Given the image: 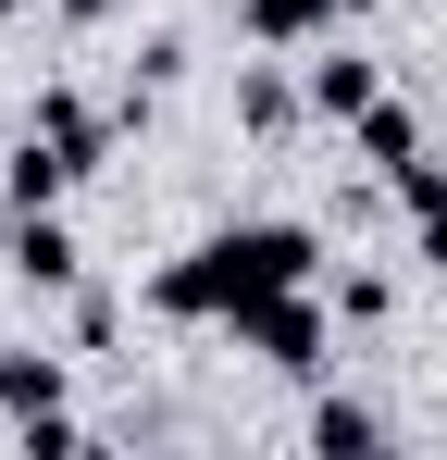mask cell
<instances>
[{
  "label": "cell",
  "instance_id": "obj_1",
  "mask_svg": "<svg viewBox=\"0 0 447 460\" xmlns=\"http://www.w3.org/2000/svg\"><path fill=\"white\" fill-rule=\"evenodd\" d=\"M311 261H323L311 225L249 212V225H212L199 249H174V261L149 274V311H162V323H236V311L274 299V287H311Z\"/></svg>",
  "mask_w": 447,
  "mask_h": 460
},
{
  "label": "cell",
  "instance_id": "obj_2",
  "mask_svg": "<svg viewBox=\"0 0 447 460\" xmlns=\"http://www.w3.org/2000/svg\"><path fill=\"white\" fill-rule=\"evenodd\" d=\"M224 336H236V349H261L274 374H323V361H336V323H323V299H311V287H274V299H249Z\"/></svg>",
  "mask_w": 447,
  "mask_h": 460
},
{
  "label": "cell",
  "instance_id": "obj_3",
  "mask_svg": "<svg viewBox=\"0 0 447 460\" xmlns=\"http://www.w3.org/2000/svg\"><path fill=\"white\" fill-rule=\"evenodd\" d=\"M13 274H25L38 299H74V287H87V249L63 236V212H13Z\"/></svg>",
  "mask_w": 447,
  "mask_h": 460
},
{
  "label": "cell",
  "instance_id": "obj_4",
  "mask_svg": "<svg viewBox=\"0 0 447 460\" xmlns=\"http://www.w3.org/2000/svg\"><path fill=\"white\" fill-rule=\"evenodd\" d=\"M298 87H311V125H361L372 100H385V63H361V50H323V63H298Z\"/></svg>",
  "mask_w": 447,
  "mask_h": 460
},
{
  "label": "cell",
  "instance_id": "obj_5",
  "mask_svg": "<svg viewBox=\"0 0 447 460\" xmlns=\"http://www.w3.org/2000/svg\"><path fill=\"white\" fill-rule=\"evenodd\" d=\"M25 137H50V150L74 162V174H100V162H112V125H100V112H87L74 87H38V112H25Z\"/></svg>",
  "mask_w": 447,
  "mask_h": 460
},
{
  "label": "cell",
  "instance_id": "obj_6",
  "mask_svg": "<svg viewBox=\"0 0 447 460\" xmlns=\"http://www.w3.org/2000/svg\"><path fill=\"white\" fill-rule=\"evenodd\" d=\"M63 361H50V349H0V423H13V436H25V423H50V411H63Z\"/></svg>",
  "mask_w": 447,
  "mask_h": 460
},
{
  "label": "cell",
  "instance_id": "obj_7",
  "mask_svg": "<svg viewBox=\"0 0 447 460\" xmlns=\"http://www.w3.org/2000/svg\"><path fill=\"white\" fill-rule=\"evenodd\" d=\"M336 13H348V0H236V25H249L261 50H323Z\"/></svg>",
  "mask_w": 447,
  "mask_h": 460
},
{
  "label": "cell",
  "instance_id": "obj_8",
  "mask_svg": "<svg viewBox=\"0 0 447 460\" xmlns=\"http://www.w3.org/2000/svg\"><path fill=\"white\" fill-rule=\"evenodd\" d=\"M74 187H87V174H74V162L50 150V137H25V150L0 162V199H13V212H63Z\"/></svg>",
  "mask_w": 447,
  "mask_h": 460
},
{
  "label": "cell",
  "instance_id": "obj_9",
  "mask_svg": "<svg viewBox=\"0 0 447 460\" xmlns=\"http://www.w3.org/2000/svg\"><path fill=\"white\" fill-rule=\"evenodd\" d=\"M298 112H311V87H298V75H274V63H236V125H249V137H286Z\"/></svg>",
  "mask_w": 447,
  "mask_h": 460
},
{
  "label": "cell",
  "instance_id": "obj_10",
  "mask_svg": "<svg viewBox=\"0 0 447 460\" xmlns=\"http://www.w3.org/2000/svg\"><path fill=\"white\" fill-rule=\"evenodd\" d=\"M348 137H361V162H372V174H398V162L423 150V112H410V100H372V112L348 125Z\"/></svg>",
  "mask_w": 447,
  "mask_h": 460
},
{
  "label": "cell",
  "instance_id": "obj_11",
  "mask_svg": "<svg viewBox=\"0 0 447 460\" xmlns=\"http://www.w3.org/2000/svg\"><path fill=\"white\" fill-rule=\"evenodd\" d=\"M311 448L336 460V448H385V411H361V398H323L311 411Z\"/></svg>",
  "mask_w": 447,
  "mask_h": 460
},
{
  "label": "cell",
  "instance_id": "obj_12",
  "mask_svg": "<svg viewBox=\"0 0 447 460\" xmlns=\"http://www.w3.org/2000/svg\"><path fill=\"white\" fill-rule=\"evenodd\" d=\"M385 299H398L385 274H348V287H336V311H348V323H385Z\"/></svg>",
  "mask_w": 447,
  "mask_h": 460
},
{
  "label": "cell",
  "instance_id": "obj_13",
  "mask_svg": "<svg viewBox=\"0 0 447 460\" xmlns=\"http://www.w3.org/2000/svg\"><path fill=\"white\" fill-rule=\"evenodd\" d=\"M410 249H423V274H447V199H423V212H410Z\"/></svg>",
  "mask_w": 447,
  "mask_h": 460
},
{
  "label": "cell",
  "instance_id": "obj_14",
  "mask_svg": "<svg viewBox=\"0 0 447 460\" xmlns=\"http://www.w3.org/2000/svg\"><path fill=\"white\" fill-rule=\"evenodd\" d=\"M50 13H63V25H112L125 0H50Z\"/></svg>",
  "mask_w": 447,
  "mask_h": 460
},
{
  "label": "cell",
  "instance_id": "obj_15",
  "mask_svg": "<svg viewBox=\"0 0 447 460\" xmlns=\"http://www.w3.org/2000/svg\"><path fill=\"white\" fill-rule=\"evenodd\" d=\"M0 13H25V0H0Z\"/></svg>",
  "mask_w": 447,
  "mask_h": 460
},
{
  "label": "cell",
  "instance_id": "obj_16",
  "mask_svg": "<svg viewBox=\"0 0 447 460\" xmlns=\"http://www.w3.org/2000/svg\"><path fill=\"white\" fill-rule=\"evenodd\" d=\"M348 13H372V0H348Z\"/></svg>",
  "mask_w": 447,
  "mask_h": 460
}]
</instances>
